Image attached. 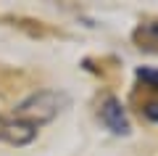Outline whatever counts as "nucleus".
<instances>
[{
    "label": "nucleus",
    "mask_w": 158,
    "mask_h": 156,
    "mask_svg": "<svg viewBox=\"0 0 158 156\" xmlns=\"http://www.w3.org/2000/svg\"><path fill=\"white\" fill-rule=\"evenodd\" d=\"M69 103H71V98L63 90H37V93L27 95L21 103H16L13 117L24 119V122H32V124L40 127V124L56 119Z\"/></svg>",
    "instance_id": "obj_1"
},
{
    "label": "nucleus",
    "mask_w": 158,
    "mask_h": 156,
    "mask_svg": "<svg viewBox=\"0 0 158 156\" xmlns=\"http://www.w3.org/2000/svg\"><path fill=\"white\" fill-rule=\"evenodd\" d=\"M100 122L111 130L113 135H129L132 132V124H129V117H127L124 106L116 95H106L100 103Z\"/></svg>",
    "instance_id": "obj_2"
},
{
    "label": "nucleus",
    "mask_w": 158,
    "mask_h": 156,
    "mask_svg": "<svg viewBox=\"0 0 158 156\" xmlns=\"http://www.w3.org/2000/svg\"><path fill=\"white\" fill-rule=\"evenodd\" d=\"M37 135V124L32 122H24V119H6L0 117V140L6 143H13V145H27L34 140Z\"/></svg>",
    "instance_id": "obj_3"
},
{
    "label": "nucleus",
    "mask_w": 158,
    "mask_h": 156,
    "mask_svg": "<svg viewBox=\"0 0 158 156\" xmlns=\"http://www.w3.org/2000/svg\"><path fill=\"white\" fill-rule=\"evenodd\" d=\"M135 42L142 50L158 53V21H145L135 29Z\"/></svg>",
    "instance_id": "obj_4"
},
{
    "label": "nucleus",
    "mask_w": 158,
    "mask_h": 156,
    "mask_svg": "<svg viewBox=\"0 0 158 156\" xmlns=\"http://www.w3.org/2000/svg\"><path fill=\"white\" fill-rule=\"evenodd\" d=\"M137 79H140V82H145L148 87L158 90V69H150V66H140V69H137Z\"/></svg>",
    "instance_id": "obj_5"
},
{
    "label": "nucleus",
    "mask_w": 158,
    "mask_h": 156,
    "mask_svg": "<svg viewBox=\"0 0 158 156\" xmlns=\"http://www.w3.org/2000/svg\"><path fill=\"white\" fill-rule=\"evenodd\" d=\"M142 111H145V117L150 119V122H156V124H158V100H150V103H148Z\"/></svg>",
    "instance_id": "obj_6"
}]
</instances>
